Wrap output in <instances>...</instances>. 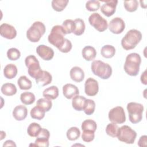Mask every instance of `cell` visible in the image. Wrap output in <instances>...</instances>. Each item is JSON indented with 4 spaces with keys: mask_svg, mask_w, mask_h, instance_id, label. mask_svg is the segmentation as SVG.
Wrapping results in <instances>:
<instances>
[{
    "mask_svg": "<svg viewBox=\"0 0 147 147\" xmlns=\"http://www.w3.org/2000/svg\"><path fill=\"white\" fill-rule=\"evenodd\" d=\"M141 63V58L139 54L131 53L129 54L124 63V70L125 72L131 76H137L140 71V66Z\"/></svg>",
    "mask_w": 147,
    "mask_h": 147,
    "instance_id": "obj_1",
    "label": "cell"
},
{
    "mask_svg": "<svg viewBox=\"0 0 147 147\" xmlns=\"http://www.w3.org/2000/svg\"><path fill=\"white\" fill-rule=\"evenodd\" d=\"M142 39V34L137 29L129 30L121 40L122 47L129 51L134 49Z\"/></svg>",
    "mask_w": 147,
    "mask_h": 147,
    "instance_id": "obj_2",
    "label": "cell"
},
{
    "mask_svg": "<svg viewBox=\"0 0 147 147\" xmlns=\"http://www.w3.org/2000/svg\"><path fill=\"white\" fill-rule=\"evenodd\" d=\"M91 69L92 73L102 79H109L112 74V68L107 63L100 60H94L92 62Z\"/></svg>",
    "mask_w": 147,
    "mask_h": 147,
    "instance_id": "obj_3",
    "label": "cell"
},
{
    "mask_svg": "<svg viewBox=\"0 0 147 147\" xmlns=\"http://www.w3.org/2000/svg\"><path fill=\"white\" fill-rule=\"evenodd\" d=\"M65 33L61 25L53 26L51 33L48 37V40L50 44L59 49L64 42Z\"/></svg>",
    "mask_w": 147,
    "mask_h": 147,
    "instance_id": "obj_4",
    "label": "cell"
},
{
    "mask_svg": "<svg viewBox=\"0 0 147 147\" xmlns=\"http://www.w3.org/2000/svg\"><path fill=\"white\" fill-rule=\"evenodd\" d=\"M46 28L44 24L40 21H36L26 32L28 39L32 42L39 41L41 37L45 34Z\"/></svg>",
    "mask_w": 147,
    "mask_h": 147,
    "instance_id": "obj_5",
    "label": "cell"
},
{
    "mask_svg": "<svg viewBox=\"0 0 147 147\" xmlns=\"http://www.w3.org/2000/svg\"><path fill=\"white\" fill-rule=\"evenodd\" d=\"M129 121L134 124L139 123L142 119L144 106L142 104L136 102H130L127 105Z\"/></svg>",
    "mask_w": 147,
    "mask_h": 147,
    "instance_id": "obj_6",
    "label": "cell"
},
{
    "mask_svg": "<svg viewBox=\"0 0 147 147\" xmlns=\"http://www.w3.org/2000/svg\"><path fill=\"white\" fill-rule=\"evenodd\" d=\"M25 64L28 68L29 75L36 80L42 74L41 69L38 59L34 55H29L25 59Z\"/></svg>",
    "mask_w": 147,
    "mask_h": 147,
    "instance_id": "obj_7",
    "label": "cell"
},
{
    "mask_svg": "<svg viewBox=\"0 0 147 147\" xmlns=\"http://www.w3.org/2000/svg\"><path fill=\"white\" fill-rule=\"evenodd\" d=\"M137 137L136 132L127 125H123L119 127L118 140L127 144H132L134 142Z\"/></svg>",
    "mask_w": 147,
    "mask_h": 147,
    "instance_id": "obj_8",
    "label": "cell"
},
{
    "mask_svg": "<svg viewBox=\"0 0 147 147\" xmlns=\"http://www.w3.org/2000/svg\"><path fill=\"white\" fill-rule=\"evenodd\" d=\"M90 24L99 32L106 30L108 28L107 21L98 13L91 14L88 18Z\"/></svg>",
    "mask_w": 147,
    "mask_h": 147,
    "instance_id": "obj_9",
    "label": "cell"
},
{
    "mask_svg": "<svg viewBox=\"0 0 147 147\" xmlns=\"http://www.w3.org/2000/svg\"><path fill=\"white\" fill-rule=\"evenodd\" d=\"M108 117L111 122L117 124H122L126 121L125 113L121 106H117L111 109L109 112Z\"/></svg>",
    "mask_w": 147,
    "mask_h": 147,
    "instance_id": "obj_10",
    "label": "cell"
},
{
    "mask_svg": "<svg viewBox=\"0 0 147 147\" xmlns=\"http://www.w3.org/2000/svg\"><path fill=\"white\" fill-rule=\"evenodd\" d=\"M101 2L103 3V4L100 7L101 12L107 17L113 16L116 11V7L118 3V1L108 0L102 1Z\"/></svg>",
    "mask_w": 147,
    "mask_h": 147,
    "instance_id": "obj_11",
    "label": "cell"
},
{
    "mask_svg": "<svg viewBox=\"0 0 147 147\" xmlns=\"http://www.w3.org/2000/svg\"><path fill=\"white\" fill-rule=\"evenodd\" d=\"M125 28L124 21L120 17H115L112 19L109 25L110 31L116 34L121 33Z\"/></svg>",
    "mask_w": 147,
    "mask_h": 147,
    "instance_id": "obj_12",
    "label": "cell"
},
{
    "mask_svg": "<svg viewBox=\"0 0 147 147\" xmlns=\"http://www.w3.org/2000/svg\"><path fill=\"white\" fill-rule=\"evenodd\" d=\"M99 91V85L98 82L92 78H88L84 83V92L86 94L90 96L96 95Z\"/></svg>",
    "mask_w": 147,
    "mask_h": 147,
    "instance_id": "obj_13",
    "label": "cell"
},
{
    "mask_svg": "<svg viewBox=\"0 0 147 147\" xmlns=\"http://www.w3.org/2000/svg\"><path fill=\"white\" fill-rule=\"evenodd\" d=\"M0 34L2 37L11 40L16 37L17 31L13 26L3 23L0 26Z\"/></svg>",
    "mask_w": 147,
    "mask_h": 147,
    "instance_id": "obj_14",
    "label": "cell"
},
{
    "mask_svg": "<svg viewBox=\"0 0 147 147\" xmlns=\"http://www.w3.org/2000/svg\"><path fill=\"white\" fill-rule=\"evenodd\" d=\"M36 53L43 60L49 61L54 56V51L52 48L45 45H39L36 48Z\"/></svg>",
    "mask_w": 147,
    "mask_h": 147,
    "instance_id": "obj_15",
    "label": "cell"
},
{
    "mask_svg": "<svg viewBox=\"0 0 147 147\" xmlns=\"http://www.w3.org/2000/svg\"><path fill=\"white\" fill-rule=\"evenodd\" d=\"M50 137V133L48 130L42 128L38 135L36 137L35 140V144L37 146H49V138Z\"/></svg>",
    "mask_w": 147,
    "mask_h": 147,
    "instance_id": "obj_16",
    "label": "cell"
},
{
    "mask_svg": "<svg viewBox=\"0 0 147 147\" xmlns=\"http://www.w3.org/2000/svg\"><path fill=\"white\" fill-rule=\"evenodd\" d=\"M63 94L67 99H71L79 95V90L75 85L67 83L63 87Z\"/></svg>",
    "mask_w": 147,
    "mask_h": 147,
    "instance_id": "obj_17",
    "label": "cell"
},
{
    "mask_svg": "<svg viewBox=\"0 0 147 147\" xmlns=\"http://www.w3.org/2000/svg\"><path fill=\"white\" fill-rule=\"evenodd\" d=\"M28 115L27 108L24 105H18L13 110V116L17 121H22L26 118Z\"/></svg>",
    "mask_w": 147,
    "mask_h": 147,
    "instance_id": "obj_18",
    "label": "cell"
},
{
    "mask_svg": "<svg viewBox=\"0 0 147 147\" xmlns=\"http://www.w3.org/2000/svg\"><path fill=\"white\" fill-rule=\"evenodd\" d=\"M69 75L71 79L76 82H81L84 78V72L79 67H72L69 72Z\"/></svg>",
    "mask_w": 147,
    "mask_h": 147,
    "instance_id": "obj_19",
    "label": "cell"
},
{
    "mask_svg": "<svg viewBox=\"0 0 147 147\" xmlns=\"http://www.w3.org/2000/svg\"><path fill=\"white\" fill-rule=\"evenodd\" d=\"M52 77L51 74L46 71H43L41 75L36 80V84L40 87L48 85L52 82Z\"/></svg>",
    "mask_w": 147,
    "mask_h": 147,
    "instance_id": "obj_20",
    "label": "cell"
},
{
    "mask_svg": "<svg viewBox=\"0 0 147 147\" xmlns=\"http://www.w3.org/2000/svg\"><path fill=\"white\" fill-rule=\"evenodd\" d=\"M82 55L83 57L86 61H92L96 57V51L93 47L88 45L86 46L83 48L82 51Z\"/></svg>",
    "mask_w": 147,
    "mask_h": 147,
    "instance_id": "obj_21",
    "label": "cell"
},
{
    "mask_svg": "<svg viewBox=\"0 0 147 147\" xmlns=\"http://www.w3.org/2000/svg\"><path fill=\"white\" fill-rule=\"evenodd\" d=\"M86 98L81 95H76L72 98V107L76 111H82L84 106V103Z\"/></svg>",
    "mask_w": 147,
    "mask_h": 147,
    "instance_id": "obj_22",
    "label": "cell"
},
{
    "mask_svg": "<svg viewBox=\"0 0 147 147\" xmlns=\"http://www.w3.org/2000/svg\"><path fill=\"white\" fill-rule=\"evenodd\" d=\"M18 72L17 67L13 64H7L3 69V75L8 79H12L15 78Z\"/></svg>",
    "mask_w": 147,
    "mask_h": 147,
    "instance_id": "obj_23",
    "label": "cell"
},
{
    "mask_svg": "<svg viewBox=\"0 0 147 147\" xmlns=\"http://www.w3.org/2000/svg\"><path fill=\"white\" fill-rule=\"evenodd\" d=\"M42 95L44 98L53 100L59 96V89L55 86H52L45 89L42 92Z\"/></svg>",
    "mask_w": 147,
    "mask_h": 147,
    "instance_id": "obj_24",
    "label": "cell"
},
{
    "mask_svg": "<svg viewBox=\"0 0 147 147\" xmlns=\"http://www.w3.org/2000/svg\"><path fill=\"white\" fill-rule=\"evenodd\" d=\"M2 93L6 96H12L16 94L17 88L16 86L11 83H6L1 87Z\"/></svg>",
    "mask_w": 147,
    "mask_h": 147,
    "instance_id": "obj_25",
    "label": "cell"
},
{
    "mask_svg": "<svg viewBox=\"0 0 147 147\" xmlns=\"http://www.w3.org/2000/svg\"><path fill=\"white\" fill-rule=\"evenodd\" d=\"M100 53L103 57L106 59H110L115 55V49L113 45H105L101 48Z\"/></svg>",
    "mask_w": 147,
    "mask_h": 147,
    "instance_id": "obj_26",
    "label": "cell"
},
{
    "mask_svg": "<svg viewBox=\"0 0 147 147\" xmlns=\"http://www.w3.org/2000/svg\"><path fill=\"white\" fill-rule=\"evenodd\" d=\"M75 28L73 33L76 36H80L84 32L85 24L83 20L80 18H76L74 20Z\"/></svg>",
    "mask_w": 147,
    "mask_h": 147,
    "instance_id": "obj_27",
    "label": "cell"
},
{
    "mask_svg": "<svg viewBox=\"0 0 147 147\" xmlns=\"http://www.w3.org/2000/svg\"><path fill=\"white\" fill-rule=\"evenodd\" d=\"M17 84L21 90H28L31 88L32 86V83L30 80H29L26 76H21L18 80Z\"/></svg>",
    "mask_w": 147,
    "mask_h": 147,
    "instance_id": "obj_28",
    "label": "cell"
},
{
    "mask_svg": "<svg viewBox=\"0 0 147 147\" xmlns=\"http://www.w3.org/2000/svg\"><path fill=\"white\" fill-rule=\"evenodd\" d=\"M45 111L38 106H34L30 110V117L37 120H41L45 117Z\"/></svg>",
    "mask_w": 147,
    "mask_h": 147,
    "instance_id": "obj_29",
    "label": "cell"
},
{
    "mask_svg": "<svg viewBox=\"0 0 147 147\" xmlns=\"http://www.w3.org/2000/svg\"><path fill=\"white\" fill-rule=\"evenodd\" d=\"M35 95L30 92H24L20 95L21 102L26 105H30L35 101Z\"/></svg>",
    "mask_w": 147,
    "mask_h": 147,
    "instance_id": "obj_30",
    "label": "cell"
},
{
    "mask_svg": "<svg viewBox=\"0 0 147 147\" xmlns=\"http://www.w3.org/2000/svg\"><path fill=\"white\" fill-rule=\"evenodd\" d=\"M41 126L36 122L31 123L27 129L28 135L32 137H36L41 130Z\"/></svg>",
    "mask_w": 147,
    "mask_h": 147,
    "instance_id": "obj_31",
    "label": "cell"
},
{
    "mask_svg": "<svg viewBox=\"0 0 147 147\" xmlns=\"http://www.w3.org/2000/svg\"><path fill=\"white\" fill-rule=\"evenodd\" d=\"M119 127L117 123L111 122L109 123L106 127V133L111 137H117Z\"/></svg>",
    "mask_w": 147,
    "mask_h": 147,
    "instance_id": "obj_32",
    "label": "cell"
},
{
    "mask_svg": "<svg viewBox=\"0 0 147 147\" xmlns=\"http://www.w3.org/2000/svg\"><path fill=\"white\" fill-rule=\"evenodd\" d=\"M68 0H53L51 2L53 9L56 11H62L67 6Z\"/></svg>",
    "mask_w": 147,
    "mask_h": 147,
    "instance_id": "obj_33",
    "label": "cell"
},
{
    "mask_svg": "<svg viewBox=\"0 0 147 147\" xmlns=\"http://www.w3.org/2000/svg\"><path fill=\"white\" fill-rule=\"evenodd\" d=\"M68 140L70 141H75L78 139L80 136V131L77 127H71L66 133Z\"/></svg>",
    "mask_w": 147,
    "mask_h": 147,
    "instance_id": "obj_34",
    "label": "cell"
},
{
    "mask_svg": "<svg viewBox=\"0 0 147 147\" xmlns=\"http://www.w3.org/2000/svg\"><path fill=\"white\" fill-rule=\"evenodd\" d=\"M36 106H38L45 111H49L52 106V103L51 99L44 98L39 99L36 103Z\"/></svg>",
    "mask_w": 147,
    "mask_h": 147,
    "instance_id": "obj_35",
    "label": "cell"
},
{
    "mask_svg": "<svg viewBox=\"0 0 147 147\" xmlns=\"http://www.w3.org/2000/svg\"><path fill=\"white\" fill-rule=\"evenodd\" d=\"M81 127L82 130H90L95 132L97 128V125L94 120L86 119L82 122Z\"/></svg>",
    "mask_w": 147,
    "mask_h": 147,
    "instance_id": "obj_36",
    "label": "cell"
},
{
    "mask_svg": "<svg viewBox=\"0 0 147 147\" xmlns=\"http://www.w3.org/2000/svg\"><path fill=\"white\" fill-rule=\"evenodd\" d=\"M95 102L90 99H86L84 106L83 108V111L84 113L88 115L92 114L95 111Z\"/></svg>",
    "mask_w": 147,
    "mask_h": 147,
    "instance_id": "obj_37",
    "label": "cell"
},
{
    "mask_svg": "<svg viewBox=\"0 0 147 147\" xmlns=\"http://www.w3.org/2000/svg\"><path fill=\"white\" fill-rule=\"evenodd\" d=\"M61 26L66 34H71L72 33H73L75 28V23L74 20L71 19L65 20L63 21Z\"/></svg>",
    "mask_w": 147,
    "mask_h": 147,
    "instance_id": "obj_38",
    "label": "cell"
},
{
    "mask_svg": "<svg viewBox=\"0 0 147 147\" xmlns=\"http://www.w3.org/2000/svg\"><path fill=\"white\" fill-rule=\"evenodd\" d=\"M123 5L126 11L129 12H134L137 10L138 7V2L137 0L125 1Z\"/></svg>",
    "mask_w": 147,
    "mask_h": 147,
    "instance_id": "obj_39",
    "label": "cell"
},
{
    "mask_svg": "<svg viewBox=\"0 0 147 147\" xmlns=\"http://www.w3.org/2000/svg\"><path fill=\"white\" fill-rule=\"evenodd\" d=\"M7 56L9 60L15 61L20 59L21 53L18 49L16 48H11L8 49L7 52Z\"/></svg>",
    "mask_w": 147,
    "mask_h": 147,
    "instance_id": "obj_40",
    "label": "cell"
},
{
    "mask_svg": "<svg viewBox=\"0 0 147 147\" xmlns=\"http://www.w3.org/2000/svg\"><path fill=\"white\" fill-rule=\"evenodd\" d=\"M100 7V2L99 1L90 0L86 3V8L90 11L98 10Z\"/></svg>",
    "mask_w": 147,
    "mask_h": 147,
    "instance_id": "obj_41",
    "label": "cell"
},
{
    "mask_svg": "<svg viewBox=\"0 0 147 147\" xmlns=\"http://www.w3.org/2000/svg\"><path fill=\"white\" fill-rule=\"evenodd\" d=\"M95 132L90 130H83L82 138L86 142H90L94 140L95 137Z\"/></svg>",
    "mask_w": 147,
    "mask_h": 147,
    "instance_id": "obj_42",
    "label": "cell"
},
{
    "mask_svg": "<svg viewBox=\"0 0 147 147\" xmlns=\"http://www.w3.org/2000/svg\"><path fill=\"white\" fill-rule=\"evenodd\" d=\"M72 48V45L71 42L68 39L65 38L63 46L58 49L63 53H68L71 50Z\"/></svg>",
    "mask_w": 147,
    "mask_h": 147,
    "instance_id": "obj_43",
    "label": "cell"
},
{
    "mask_svg": "<svg viewBox=\"0 0 147 147\" xmlns=\"http://www.w3.org/2000/svg\"><path fill=\"white\" fill-rule=\"evenodd\" d=\"M146 141H147V136L146 135H144L141 136L138 141V145L140 147L146 146Z\"/></svg>",
    "mask_w": 147,
    "mask_h": 147,
    "instance_id": "obj_44",
    "label": "cell"
},
{
    "mask_svg": "<svg viewBox=\"0 0 147 147\" xmlns=\"http://www.w3.org/2000/svg\"><path fill=\"white\" fill-rule=\"evenodd\" d=\"M141 82L142 83H143L145 85L147 84V81H146V70H145L144 72L141 74V78H140Z\"/></svg>",
    "mask_w": 147,
    "mask_h": 147,
    "instance_id": "obj_45",
    "label": "cell"
},
{
    "mask_svg": "<svg viewBox=\"0 0 147 147\" xmlns=\"http://www.w3.org/2000/svg\"><path fill=\"white\" fill-rule=\"evenodd\" d=\"M16 146V144L14 143V142L12 140H7L5 142V143L3 145V146Z\"/></svg>",
    "mask_w": 147,
    "mask_h": 147,
    "instance_id": "obj_46",
    "label": "cell"
},
{
    "mask_svg": "<svg viewBox=\"0 0 147 147\" xmlns=\"http://www.w3.org/2000/svg\"><path fill=\"white\" fill-rule=\"evenodd\" d=\"M146 1H140V3L141 4V7L144 8V9H146Z\"/></svg>",
    "mask_w": 147,
    "mask_h": 147,
    "instance_id": "obj_47",
    "label": "cell"
}]
</instances>
